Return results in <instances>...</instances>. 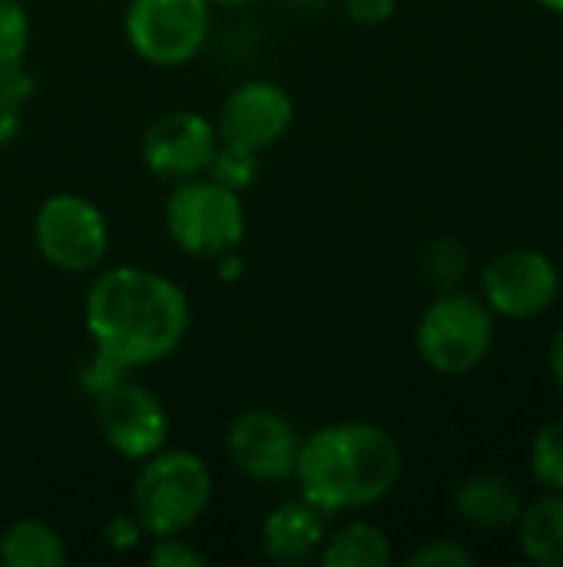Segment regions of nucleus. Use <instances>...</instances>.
Returning <instances> with one entry per match:
<instances>
[{
    "instance_id": "nucleus-30",
    "label": "nucleus",
    "mask_w": 563,
    "mask_h": 567,
    "mask_svg": "<svg viewBox=\"0 0 563 567\" xmlns=\"http://www.w3.org/2000/svg\"><path fill=\"white\" fill-rule=\"evenodd\" d=\"M292 7H299V10H319V7H325L329 0H289Z\"/></svg>"
},
{
    "instance_id": "nucleus-16",
    "label": "nucleus",
    "mask_w": 563,
    "mask_h": 567,
    "mask_svg": "<svg viewBox=\"0 0 563 567\" xmlns=\"http://www.w3.org/2000/svg\"><path fill=\"white\" fill-rule=\"evenodd\" d=\"M392 558L395 551H392V538L385 535V528L362 522V518H352L338 525L335 532H329L319 551L322 567H388Z\"/></svg>"
},
{
    "instance_id": "nucleus-8",
    "label": "nucleus",
    "mask_w": 563,
    "mask_h": 567,
    "mask_svg": "<svg viewBox=\"0 0 563 567\" xmlns=\"http://www.w3.org/2000/svg\"><path fill=\"white\" fill-rule=\"evenodd\" d=\"M96 429L103 442L126 462H143L163 445H169V409L143 382L126 372L93 399Z\"/></svg>"
},
{
    "instance_id": "nucleus-10",
    "label": "nucleus",
    "mask_w": 563,
    "mask_h": 567,
    "mask_svg": "<svg viewBox=\"0 0 563 567\" xmlns=\"http://www.w3.org/2000/svg\"><path fill=\"white\" fill-rule=\"evenodd\" d=\"M302 449V432L295 422L269 405H252L239 412L226 429V455L239 475L259 485L292 482Z\"/></svg>"
},
{
    "instance_id": "nucleus-26",
    "label": "nucleus",
    "mask_w": 563,
    "mask_h": 567,
    "mask_svg": "<svg viewBox=\"0 0 563 567\" xmlns=\"http://www.w3.org/2000/svg\"><path fill=\"white\" fill-rule=\"evenodd\" d=\"M129 369H123V365H116L113 359H106V355H100L96 349H90V355H86V362H83V369H80V389L90 395V399H96L106 385H113L116 379H123Z\"/></svg>"
},
{
    "instance_id": "nucleus-20",
    "label": "nucleus",
    "mask_w": 563,
    "mask_h": 567,
    "mask_svg": "<svg viewBox=\"0 0 563 567\" xmlns=\"http://www.w3.org/2000/svg\"><path fill=\"white\" fill-rule=\"evenodd\" d=\"M206 176L216 179L219 186H226V189L246 196V193L259 183V156L249 153V150L219 143V150H216V156H212Z\"/></svg>"
},
{
    "instance_id": "nucleus-29",
    "label": "nucleus",
    "mask_w": 563,
    "mask_h": 567,
    "mask_svg": "<svg viewBox=\"0 0 563 567\" xmlns=\"http://www.w3.org/2000/svg\"><path fill=\"white\" fill-rule=\"evenodd\" d=\"M212 7H219V10H242V7H252V3H259V0H209Z\"/></svg>"
},
{
    "instance_id": "nucleus-13",
    "label": "nucleus",
    "mask_w": 563,
    "mask_h": 567,
    "mask_svg": "<svg viewBox=\"0 0 563 567\" xmlns=\"http://www.w3.org/2000/svg\"><path fill=\"white\" fill-rule=\"evenodd\" d=\"M325 535H329V515H322L302 495L279 502L259 525L262 555L272 565L282 567H302L319 561Z\"/></svg>"
},
{
    "instance_id": "nucleus-24",
    "label": "nucleus",
    "mask_w": 563,
    "mask_h": 567,
    "mask_svg": "<svg viewBox=\"0 0 563 567\" xmlns=\"http://www.w3.org/2000/svg\"><path fill=\"white\" fill-rule=\"evenodd\" d=\"M408 567H471L475 555L468 551V545H461L458 538H428L421 542L408 558Z\"/></svg>"
},
{
    "instance_id": "nucleus-9",
    "label": "nucleus",
    "mask_w": 563,
    "mask_h": 567,
    "mask_svg": "<svg viewBox=\"0 0 563 567\" xmlns=\"http://www.w3.org/2000/svg\"><path fill=\"white\" fill-rule=\"evenodd\" d=\"M219 143L249 150L256 156L275 150L295 126V100L292 93L269 76H252L236 83L216 113Z\"/></svg>"
},
{
    "instance_id": "nucleus-23",
    "label": "nucleus",
    "mask_w": 563,
    "mask_h": 567,
    "mask_svg": "<svg viewBox=\"0 0 563 567\" xmlns=\"http://www.w3.org/2000/svg\"><path fill=\"white\" fill-rule=\"evenodd\" d=\"M146 561L153 567H206L209 558L189 542V535H159L146 542Z\"/></svg>"
},
{
    "instance_id": "nucleus-1",
    "label": "nucleus",
    "mask_w": 563,
    "mask_h": 567,
    "mask_svg": "<svg viewBox=\"0 0 563 567\" xmlns=\"http://www.w3.org/2000/svg\"><path fill=\"white\" fill-rule=\"evenodd\" d=\"M90 349L139 372L179 352L192 329L189 292L149 266H100L83 296Z\"/></svg>"
},
{
    "instance_id": "nucleus-15",
    "label": "nucleus",
    "mask_w": 563,
    "mask_h": 567,
    "mask_svg": "<svg viewBox=\"0 0 563 567\" xmlns=\"http://www.w3.org/2000/svg\"><path fill=\"white\" fill-rule=\"evenodd\" d=\"M70 561L66 538L56 525L23 515L0 532V565L3 567H63Z\"/></svg>"
},
{
    "instance_id": "nucleus-25",
    "label": "nucleus",
    "mask_w": 563,
    "mask_h": 567,
    "mask_svg": "<svg viewBox=\"0 0 563 567\" xmlns=\"http://www.w3.org/2000/svg\"><path fill=\"white\" fill-rule=\"evenodd\" d=\"M103 542H106V548H110V551H116V555H129V551H136V548H139L143 542H149V538H146L143 525L136 522V515L126 508V512L113 515V518L103 525Z\"/></svg>"
},
{
    "instance_id": "nucleus-11",
    "label": "nucleus",
    "mask_w": 563,
    "mask_h": 567,
    "mask_svg": "<svg viewBox=\"0 0 563 567\" xmlns=\"http://www.w3.org/2000/svg\"><path fill=\"white\" fill-rule=\"evenodd\" d=\"M561 296V272L551 256L531 246L504 249L481 269V299L494 316L538 319Z\"/></svg>"
},
{
    "instance_id": "nucleus-22",
    "label": "nucleus",
    "mask_w": 563,
    "mask_h": 567,
    "mask_svg": "<svg viewBox=\"0 0 563 567\" xmlns=\"http://www.w3.org/2000/svg\"><path fill=\"white\" fill-rule=\"evenodd\" d=\"M37 93V80L20 70L0 80V150H7L23 130V110Z\"/></svg>"
},
{
    "instance_id": "nucleus-14",
    "label": "nucleus",
    "mask_w": 563,
    "mask_h": 567,
    "mask_svg": "<svg viewBox=\"0 0 563 567\" xmlns=\"http://www.w3.org/2000/svg\"><path fill=\"white\" fill-rule=\"evenodd\" d=\"M521 492L511 478L498 472H475L458 482L455 488V512L481 528V532H501L511 528L521 515Z\"/></svg>"
},
{
    "instance_id": "nucleus-3",
    "label": "nucleus",
    "mask_w": 563,
    "mask_h": 567,
    "mask_svg": "<svg viewBox=\"0 0 563 567\" xmlns=\"http://www.w3.org/2000/svg\"><path fill=\"white\" fill-rule=\"evenodd\" d=\"M212 498L216 478L199 452L163 445L149 458L136 462L129 512L143 525L146 538L189 535L206 518Z\"/></svg>"
},
{
    "instance_id": "nucleus-21",
    "label": "nucleus",
    "mask_w": 563,
    "mask_h": 567,
    "mask_svg": "<svg viewBox=\"0 0 563 567\" xmlns=\"http://www.w3.org/2000/svg\"><path fill=\"white\" fill-rule=\"evenodd\" d=\"M531 472L548 492H563V419L548 422L531 442Z\"/></svg>"
},
{
    "instance_id": "nucleus-12",
    "label": "nucleus",
    "mask_w": 563,
    "mask_h": 567,
    "mask_svg": "<svg viewBox=\"0 0 563 567\" xmlns=\"http://www.w3.org/2000/svg\"><path fill=\"white\" fill-rule=\"evenodd\" d=\"M219 150V133L212 116L199 110H166L139 136L143 166L166 183H183L202 176Z\"/></svg>"
},
{
    "instance_id": "nucleus-4",
    "label": "nucleus",
    "mask_w": 563,
    "mask_h": 567,
    "mask_svg": "<svg viewBox=\"0 0 563 567\" xmlns=\"http://www.w3.org/2000/svg\"><path fill=\"white\" fill-rule=\"evenodd\" d=\"M163 229L183 256L216 262L242 246L249 229L246 203L202 173L173 183L163 203Z\"/></svg>"
},
{
    "instance_id": "nucleus-18",
    "label": "nucleus",
    "mask_w": 563,
    "mask_h": 567,
    "mask_svg": "<svg viewBox=\"0 0 563 567\" xmlns=\"http://www.w3.org/2000/svg\"><path fill=\"white\" fill-rule=\"evenodd\" d=\"M418 266H421L425 282L435 292H451L468 276L471 256H468V246L458 236H435V239H428L421 246Z\"/></svg>"
},
{
    "instance_id": "nucleus-19",
    "label": "nucleus",
    "mask_w": 563,
    "mask_h": 567,
    "mask_svg": "<svg viewBox=\"0 0 563 567\" xmlns=\"http://www.w3.org/2000/svg\"><path fill=\"white\" fill-rule=\"evenodd\" d=\"M33 23L20 0H0V80L27 70Z\"/></svg>"
},
{
    "instance_id": "nucleus-5",
    "label": "nucleus",
    "mask_w": 563,
    "mask_h": 567,
    "mask_svg": "<svg viewBox=\"0 0 563 567\" xmlns=\"http://www.w3.org/2000/svg\"><path fill=\"white\" fill-rule=\"evenodd\" d=\"M30 239L37 256L63 276H93L113 246L106 213L83 193H50L33 213Z\"/></svg>"
},
{
    "instance_id": "nucleus-7",
    "label": "nucleus",
    "mask_w": 563,
    "mask_h": 567,
    "mask_svg": "<svg viewBox=\"0 0 563 567\" xmlns=\"http://www.w3.org/2000/svg\"><path fill=\"white\" fill-rule=\"evenodd\" d=\"M212 10L209 0H126V47L149 66L179 70L206 50Z\"/></svg>"
},
{
    "instance_id": "nucleus-6",
    "label": "nucleus",
    "mask_w": 563,
    "mask_h": 567,
    "mask_svg": "<svg viewBox=\"0 0 563 567\" xmlns=\"http://www.w3.org/2000/svg\"><path fill=\"white\" fill-rule=\"evenodd\" d=\"M415 349L438 375H468L494 349V312L481 296L438 292L415 326Z\"/></svg>"
},
{
    "instance_id": "nucleus-17",
    "label": "nucleus",
    "mask_w": 563,
    "mask_h": 567,
    "mask_svg": "<svg viewBox=\"0 0 563 567\" xmlns=\"http://www.w3.org/2000/svg\"><path fill=\"white\" fill-rule=\"evenodd\" d=\"M518 542L528 561L563 567V492H551L518 515Z\"/></svg>"
},
{
    "instance_id": "nucleus-2",
    "label": "nucleus",
    "mask_w": 563,
    "mask_h": 567,
    "mask_svg": "<svg viewBox=\"0 0 563 567\" xmlns=\"http://www.w3.org/2000/svg\"><path fill=\"white\" fill-rule=\"evenodd\" d=\"M405 472L398 439L375 422H329L302 435L295 488L322 515H352L385 502Z\"/></svg>"
},
{
    "instance_id": "nucleus-27",
    "label": "nucleus",
    "mask_w": 563,
    "mask_h": 567,
    "mask_svg": "<svg viewBox=\"0 0 563 567\" xmlns=\"http://www.w3.org/2000/svg\"><path fill=\"white\" fill-rule=\"evenodd\" d=\"M345 17L358 27H382L395 17L398 0H338Z\"/></svg>"
},
{
    "instance_id": "nucleus-31",
    "label": "nucleus",
    "mask_w": 563,
    "mask_h": 567,
    "mask_svg": "<svg viewBox=\"0 0 563 567\" xmlns=\"http://www.w3.org/2000/svg\"><path fill=\"white\" fill-rule=\"evenodd\" d=\"M544 10H551V13H557V17H563V0H538Z\"/></svg>"
},
{
    "instance_id": "nucleus-28",
    "label": "nucleus",
    "mask_w": 563,
    "mask_h": 567,
    "mask_svg": "<svg viewBox=\"0 0 563 567\" xmlns=\"http://www.w3.org/2000/svg\"><path fill=\"white\" fill-rule=\"evenodd\" d=\"M548 365H551V375L557 382V389L563 392V326L554 332L551 339V352H548Z\"/></svg>"
}]
</instances>
